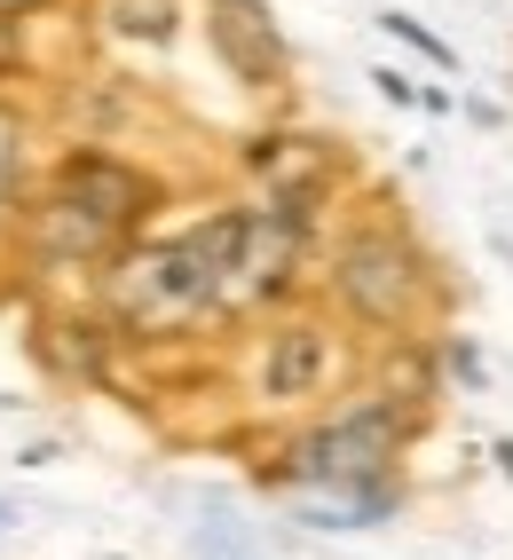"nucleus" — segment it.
<instances>
[{
    "instance_id": "f257e3e1",
    "label": "nucleus",
    "mask_w": 513,
    "mask_h": 560,
    "mask_svg": "<svg viewBox=\"0 0 513 560\" xmlns=\"http://www.w3.org/2000/svg\"><path fill=\"white\" fill-rule=\"evenodd\" d=\"M237 237H245V206H213L190 230L135 237L95 277V301L112 316V331L119 340H174V331L230 316L237 308Z\"/></svg>"
},
{
    "instance_id": "f03ea898",
    "label": "nucleus",
    "mask_w": 513,
    "mask_h": 560,
    "mask_svg": "<svg viewBox=\"0 0 513 560\" xmlns=\"http://www.w3.org/2000/svg\"><path fill=\"white\" fill-rule=\"evenodd\" d=\"M324 292L333 308L372 331V340H411L451 308V277L427 253V237L403 213H355L324 253Z\"/></svg>"
},
{
    "instance_id": "7ed1b4c3",
    "label": "nucleus",
    "mask_w": 513,
    "mask_h": 560,
    "mask_svg": "<svg viewBox=\"0 0 513 560\" xmlns=\"http://www.w3.org/2000/svg\"><path fill=\"white\" fill-rule=\"evenodd\" d=\"M419 427H427V402L403 395V387H372V395H355V402H324L308 427L284 434L269 481H277L284 498L387 481V474H403V451L419 442Z\"/></svg>"
},
{
    "instance_id": "20e7f679",
    "label": "nucleus",
    "mask_w": 513,
    "mask_h": 560,
    "mask_svg": "<svg viewBox=\"0 0 513 560\" xmlns=\"http://www.w3.org/2000/svg\"><path fill=\"white\" fill-rule=\"evenodd\" d=\"M340 371H348V331L333 316L277 308L245 355V395L261 410H316V402H333Z\"/></svg>"
},
{
    "instance_id": "39448f33",
    "label": "nucleus",
    "mask_w": 513,
    "mask_h": 560,
    "mask_svg": "<svg viewBox=\"0 0 513 560\" xmlns=\"http://www.w3.org/2000/svg\"><path fill=\"white\" fill-rule=\"evenodd\" d=\"M40 198L71 206L80 221H95V230H103V237H112V245L127 253L135 237H151V213L166 206V182H159L151 166L119 159V151H103V142H71V151L48 166Z\"/></svg>"
},
{
    "instance_id": "423d86ee",
    "label": "nucleus",
    "mask_w": 513,
    "mask_h": 560,
    "mask_svg": "<svg viewBox=\"0 0 513 560\" xmlns=\"http://www.w3.org/2000/svg\"><path fill=\"white\" fill-rule=\"evenodd\" d=\"M206 32H213V56L230 63V80L245 88H277L292 71V48L261 0H206Z\"/></svg>"
},
{
    "instance_id": "0eeeda50",
    "label": "nucleus",
    "mask_w": 513,
    "mask_h": 560,
    "mask_svg": "<svg viewBox=\"0 0 513 560\" xmlns=\"http://www.w3.org/2000/svg\"><path fill=\"white\" fill-rule=\"evenodd\" d=\"M284 505H292L301 529H380V521L403 513V474L355 481V490H301V498H284Z\"/></svg>"
},
{
    "instance_id": "6e6552de",
    "label": "nucleus",
    "mask_w": 513,
    "mask_h": 560,
    "mask_svg": "<svg viewBox=\"0 0 513 560\" xmlns=\"http://www.w3.org/2000/svg\"><path fill=\"white\" fill-rule=\"evenodd\" d=\"M32 206V119L16 103H0V230L24 221Z\"/></svg>"
},
{
    "instance_id": "1a4fd4ad",
    "label": "nucleus",
    "mask_w": 513,
    "mask_h": 560,
    "mask_svg": "<svg viewBox=\"0 0 513 560\" xmlns=\"http://www.w3.org/2000/svg\"><path fill=\"white\" fill-rule=\"evenodd\" d=\"M95 9H103V32L142 40V48H166L182 32V0H95Z\"/></svg>"
},
{
    "instance_id": "9d476101",
    "label": "nucleus",
    "mask_w": 513,
    "mask_h": 560,
    "mask_svg": "<svg viewBox=\"0 0 513 560\" xmlns=\"http://www.w3.org/2000/svg\"><path fill=\"white\" fill-rule=\"evenodd\" d=\"M443 371H451V387H474V395L490 387V363H482V348H474L466 331H443Z\"/></svg>"
},
{
    "instance_id": "9b49d317",
    "label": "nucleus",
    "mask_w": 513,
    "mask_h": 560,
    "mask_svg": "<svg viewBox=\"0 0 513 560\" xmlns=\"http://www.w3.org/2000/svg\"><path fill=\"white\" fill-rule=\"evenodd\" d=\"M380 24H387V32H395V40H403V48H411V56H427V63H443V71L458 63V48H451V40H434V32H427V24H411V16H403V9H387Z\"/></svg>"
},
{
    "instance_id": "f8f14e48",
    "label": "nucleus",
    "mask_w": 513,
    "mask_h": 560,
    "mask_svg": "<svg viewBox=\"0 0 513 560\" xmlns=\"http://www.w3.org/2000/svg\"><path fill=\"white\" fill-rule=\"evenodd\" d=\"M372 80H380V95H387V103H427V88H411V80H403V71H387V63L372 71Z\"/></svg>"
},
{
    "instance_id": "ddd939ff",
    "label": "nucleus",
    "mask_w": 513,
    "mask_h": 560,
    "mask_svg": "<svg viewBox=\"0 0 513 560\" xmlns=\"http://www.w3.org/2000/svg\"><path fill=\"white\" fill-rule=\"evenodd\" d=\"M490 458H498V474L513 481V434H498V442H490Z\"/></svg>"
},
{
    "instance_id": "4468645a",
    "label": "nucleus",
    "mask_w": 513,
    "mask_h": 560,
    "mask_svg": "<svg viewBox=\"0 0 513 560\" xmlns=\"http://www.w3.org/2000/svg\"><path fill=\"white\" fill-rule=\"evenodd\" d=\"M0 71H9V32H0Z\"/></svg>"
},
{
    "instance_id": "2eb2a0df",
    "label": "nucleus",
    "mask_w": 513,
    "mask_h": 560,
    "mask_svg": "<svg viewBox=\"0 0 513 560\" xmlns=\"http://www.w3.org/2000/svg\"><path fill=\"white\" fill-rule=\"evenodd\" d=\"M0 529H9V505H0Z\"/></svg>"
}]
</instances>
